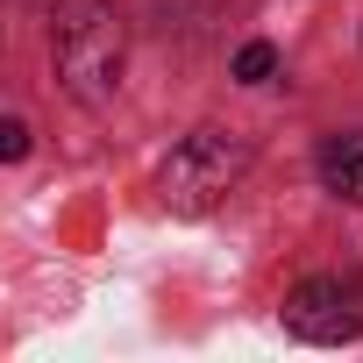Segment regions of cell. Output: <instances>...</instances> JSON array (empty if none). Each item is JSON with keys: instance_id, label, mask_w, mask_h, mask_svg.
<instances>
[{"instance_id": "7a4b0ae2", "label": "cell", "mask_w": 363, "mask_h": 363, "mask_svg": "<svg viewBox=\"0 0 363 363\" xmlns=\"http://www.w3.org/2000/svg\"><path fill=\"white\" fill-rule=\"evenodd\" d=\"M242 171H250V143L242 135H221V128H200V135H186L164 157L157 193H164L171 214H214L242 186Z\"/></svg>"}, {"instance_id": "8992f818", "label": "cell", "mask_w": 363, "mask_h": 363, "mask_svg": "<svg viewBox=\"0 0 363 363\" xmlns=\"http://www.w3.org/2000/svg\"><path fill=\"white\" fill-rule=\"evenodd\" d=\"M0 157H8V164L29 157V128H22V121H0Z\"/></svg>"}, {"instance_id": "3957f363", "label": "cell", "mask_w": 363, "mask_h": 363, "mask_svg": "<svg viewBox=\"0 0 363 363\" xmlns=\"http://www.w3.org/2000/svg\"><path fill=\"white\" fill-rule=\"evenodd\" d=\"M285 328L299 342H356L363 335V285H349V278H306L285 299Z\"/></svg>"}, {"instance_id": "6da1fadb", "label": "cell", "mask_w": 363, "mask_h": 363, "mask_svg": "<svg viewBox=\"0 0 363 363\" xmlns=\"http://www.w3.org/2000/svg\"><path fill=\"white\" fill-rule=\"evenodd\" d=\"M50 65H57V86L86 107L114 100L121 86V65H128V22L114 0H57L50 15Z\"/></svg>"}, {"instance_id": "5b68a950", "label": "cell", "mask_w": 363, "mask_h": 363, "mask_svg": "<svg viewBox=\"0 0 363 363\" xmlns=\"http://www.w3.org/2000/svg\"><path fill=\"white\" fill-rule=\"evenodd\" d=\"M271 65H278V50H271V43H242V50H235V79H242V86H264V79H271Z\"/></svg>"}, {"instance_id": "277c9868", "label": "cell", "mask_w": 363, "mask_h": 363, "mask_svg": "<svg viewBox=\"0 0 363 363\" xmlns=\"http://www.w3.org/2000/svg\"><path fill=\"white\" fill-rule=\"evenodd\" d=\"M320 186L335 200H356L363 207V135H328L320 143Z\"/></svg>"}]
</instances>
